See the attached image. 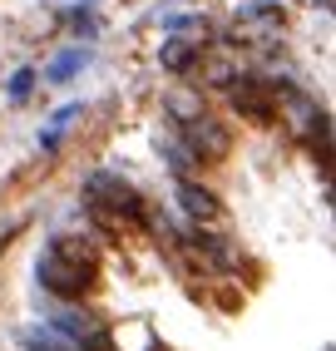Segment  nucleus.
I'll list each match as a JSON object with an SVG mask.
<instances>
[{"label":"nucleus","mask_w":336,"mask_h":351,"mask_svg":"<svg viewBox=\"0 0 336 351\" xmlns=\"http://www.w3.org/2000/svg\"><path fill=\"white\" fill-rule=\"evenodd\" d=\"M80 64H84V55H80V50H75V55H64V60H60V64L50 69V80H69V75H75Z\"/></svg>","instance_id":"39448f33"},{"label":"nucleus","mask_w":336,"mask_h":351,"mask_svg":"<svg viewBox=\"0 0 336 351\" xmlns=\"http://www.w3.org/2000/svg\"><path fill=\"white\" fill-rule=\"evenodd\" d=\"M188 144H193L198 163L203 158H223L228 154V134L213 124V119H188Z\"/></svg>","instance_id":"f03ea898"},{"label":"nucleus","mask_w":336,"mask_h":351,"mask_svg":"<svg viewBox=\"0 0 336 351\" xmlns=\"http://www.w3.org/2000/svg\"><path fill=\"white\" fill-rule=\"evenodd\" d=\"M40 282L55 297H84V292H94V257L89 252L80 257V247H69V243H55L40 257Z\"/></svg>","instance_id":"f257e3e1"},{"label":"nucleus","mask_w":336,"mask_h":351,"mask_svg":"<svg viewBox=\"0 0 336 351\" xmlns=\"http://www.w3.org/2000/svg\"><path fill=\"white\" fill-rule=\"evenodd\" d=\"M10 232H15V228H5V232H0V252H5V238H10Z\"/></svg>","instance_id":"0eeeda50"},{"label":"nucleus","mask_w":336,"mask_h":351,"mask_svg":"<svg viewBox=\"0 0 336 351\" xmlns=\"http://www.w3.org/2000/svg\"><path fill=\"white\" fill-rule=\"evenodd\" d=\"M178 198H183V208H188L193 218H218V198H213V193H203V189H193V183H183V189H178Z\"/></svg>","instance_id":"7ed1b4c3"},{"label":"nucleus","mask_w":336,"mask_h":351,"mask_svg":"<svg viewBox=\"0 0 336 351\" xmlns=\"http://www.w3.org/2000/svg\"><path fill=\"white\" fill-rule=\"evenodd\" d=\"M30 84H35V75H30V69H20L15 84H10V99H25V95H30Z\"/></svg>","instance_id":"423d86ee"},{"label":"nucleus","mask_w":336,"mask_h":351,"mask_svg":"<svg viewBox=\"0 0 336 351\" xmlns=\"http://www.w3.org/2000/svg\"><path fill=\"white\" fill-rule=\"evenodd\" d=\"M193 60H198V45H183V40H173V45L163 50V64H168V69H188Z\"/></svg>","instance_id":"20e7f679"}]
</instances>
